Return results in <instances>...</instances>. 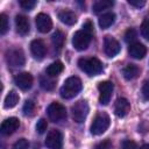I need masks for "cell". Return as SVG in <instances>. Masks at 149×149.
<instances>
[{
  "label": "cell",
  "mask_w": 149,
  "mask_h": 149,
  "mask_svg": "<svg viewBox=\"0 0 149 149\" xmlns=\"http://www.w3.org/2000/svg\"><path fill=\"white\" fill-rule=\"evenodd\" d=\"M81 80L78 78V77H69L64 84L62 85L61 90H59V93L62 95V98L64 99H71L73 98L74 95H77L80 90H81Z\"/></svg>",
  "instance_id": "cell-1"
},
{
  "label": "cell",
  "mask_w": 149,
  "mask_h": 149,
  "mask_svg": "<svg viewBox=\"0 0 149 149\" xmlns=\"http://www.w3.org/2000/svg\"><path fill=\"white\" fill-rule=\"evenodd\" d=\"M78 66L81 71L87 73L88 76H95L101 72L102 64L95 57H81L78 61Z\"/></svg>",
  "instance_id": "cell-2"
},
{
  "label": "cell",
  "mask_w": 149,
  "mask_h": 149,
  "mask_svg": "<svg viewBox=\"0 0 149 149\" xmlns=\"http://www.w3.org/2000/svg\"><path fill=\"white\" fill-rule=\"evenodd\" d=\"M109 116L106 113H99L94 118L92 125H91V133L93 135H100L107 130L109 127Z\"/></svg>",
  "instance_id": "cell-3"
},
{
  "label": "cell",
  "mask_w": 149,
  "mask_h": 149,
  "mask_svg": "<svg viewBox=\"0 0 149 149\" xmlns=\"http://www.w3.org/2000/svg\"><path fill=\"white\" fill-rule=\"evenodd\" d=\"M91 38H92V34L86 31V30H78L74 33L73 37H72V44L74 47V49L81 51L87 49V47L91 43Z\"/></svg>",
  "instance_id": "cell-4"
},
{
  "label": "cell",
  "mask_w": 149,
  "mask_h": 149,
  "mask_svg": "<svg viewBox=\"0 0 149 149\" xmlns=\"http://www.w3.org/2000/svg\"><path fill=\"white\" fill-rule=\"evenodd\" d=\"M71 113H72V119L77 123H81L87 114H88V104L85 100H79L77 101L72 107H71Z\"/></svg>",
  "instance_id": "cell-5"
},
{
  "label": "cell",
  "mask_w": 149,
  "mask_h": 149,
  "mask_svg": "<svg viewBox=\"0 0 149 149\" xmlns=\"http://www.w3.org/2000/svg\"><path fill=\"white\" fill-rule=\"evenodd\" d=\"M48 116L52 122H59L66 118V109L59 102H51L48 106Z\"/></svg>",
  "instance_id": "cell-6"
},
{
  "label": "cell",
  "mask_w": 149,
  "mask_h": 149,
  "mask_svg": "<svg viewBox=\"0 0 149 149\" xmlns=\"http://www.w3.org/2000/svg\"><path fill=\"white\" fill-rule=\"evenodd\" d=\"M6 61L10 66H22L26 62V58L21 49H10L6 52Z\"/></svg>",
  "instance_id": "cell-7"
},
{
  "label": "cell",
  "mask_w": 149,
  "mask_h": 149,
  "mask_svg": "<svg viewBox=\"0 0 149 149\" xmlns=\"http://www.w3.org/2000/svg\"><path fill=\"white\" fill-rule=\"evenodd\" d=\"M98 90H99V102L101 105H107L111 100V97H112L113 83L108 81V80L101 81L98 85Z\"/></svg>",
  "instance_id": "cell-8"
},
{
  "label": "cell",
  "mask_w": 149,
  "mask_h": 149,
  "mask_svg": "<svg viewBox=\"0 0 149 149\" xmlns=\"http://www.w3.org/2000/svg\"><path fill=\"white\" fill-rule=\"evenodd\" d=\"M45 146L49 149H62L63 147V135L59 130L52 129L48 133L45 139Z\"/></svg>",
  "instance_id": "cell-9"
},
{
  "label": "cell",
  "mask_w": 149,
  "mask_h": 149,
  "mask_svg": "<svg viewBox=\"0 0 149 149\" xmlns=\"http://www.w3.org/2000/svg\"><path fill=\"white\" fill-rule=\"evenodd\" d=\"M104 51L108 57H114L120 51V43L114 37L107 35L104 40Z\"/></svg>",
  "instance_id": "cell-10"
},
{
  "label": "cell",
  "mask_w": 149,
  "mask_h": 149,
  "mask_svg": "<svg viewBox=\"0 0 149 149\" xmlns=\"http://www.w3.org/2000/svg\"><path fill=\"white\" fill-rule=\"evenodd\" d=\"M35 23H36V28L40 33H48L52 27V21L50 19V16L45 13L37 14L35 17Z\"/></svg>",
  "instance_id": "cell-11"
},
{
  "label": "cell",
  "mask_w": 149,
  "mask_h": 149,
  "mask_svg": "<svg viewBox=\"0 0 149 149\" xmlns=\"http://www.w3.org/2000/svg\"><path fill=\"white\" fill-rule=\"evenodd\" d=\"M33 80H34V79H33V76H31L29 72H21V73H19V74H16L15 78H14L15 85H16L19 88L23 90V91L29 90V88L33 86Z\"/></svg>",
  "instance_id": "cell-12"
},
{
  "label": "cell",
  "mask_w": 149,
  "mask_h": 149,
  "mask_svg": "<svg viewBox=\"0 0 149 149\" xmlns=\"http://www.w3.org/2000/svg\"><path fill=\"white\" fill-rule=\"evenodd\" d=\"M30 51L33 54V56L36 58V59H43L45 54H47V47H45V43L37 38V40H34L31 41L30 43Z\"/></svg>",
  "instance_id": "cell-13"
},
{
  "label": "cell",
  "mask_w": 149,
  "mask_h": 149,
  "mask_svg": "<svg viewBox=\"0 0 149 149\" xmlns=\"http://www.w3.org/2000/svg\"><path fill=\"white\" fill-rule=\"evenodd\" d=\"M19 126H20L19 119L13 116V118L6 119V120L1 123L0 130H1V133H2L3 135H10V134H13V133L19 128Z\"/></svg>",
  "instance_id": "cell-14"
},
{
  "label": "cell",
  "mask_w": 149,
  "mask_h": 149,
  "mask_svg": "<svg viewBox=\"0 0 149 149\" xmlns=\"http://www.w3.org/2000/svg\"><path fill=\"white\" fill-rule=\"evenodd\" d=\"M128 52H129V55L133 58L142 59L146 56V54H147V48L142 43H140V42H134V43L129 44Z\"/></svg>",
  "instance_id": "cell-15"
},
{
  "label": "cell",
  "mask_w": 149,
  "mask_h": 149,
  "mask_svg": "<svg viewBox=\"0 0 149 149\" xmlns=\"http://www.w3.org/2000/svg\"><path fill=\"white\" fill-rule=\"evenodd\" d=\"M130 111V104L126 98H119L115 101V106H114V112L119 118H123L128 114V112Z\"/></svg>",
  "instance_id": "cell-16"
},
{
  "label": "cell",
  "mask_w": 149,
  "mask_h": 149,
  "mask_svg": "<svg viewBox=\"0 0 149 149\" xmlns=\"http://www.w3.org/2000/svg\"><path fill=\"white\" fill-rule=\"evenodd\" d=\"M15 27H16V31L24 36L29 33L30 30V23H29V20L24 16V15H16L15 17Z\"/></svg>",
  "instance_id": "cell-17"
},
{
  "label": "cell",
  "mask_w": 149,
  "mask_h": 149,
  "mask_svg": "<svg viewBox=\"0 0 149 149\" xmlns=\"http://www.w3.org/2000/svg\"><path fill=\"white\" fill-rule=\"evenodd\" d=\"M58 19L68 26H72L77 22V15L72 10H68V9H64V10L59 12L58 13Z\"/></svg>",
  "instance_id": "cell-18"
},
{
  "label": "cell",
  "mask_w": 149,
  "mask_h": 149,
  "mask_svg": "<svg viewBox=\"0 0 149 149\" xmlns=\"http://www.w3.org/2000/svg\"><path fill=\"white\" fill-rule=\"evenodd\" d=\"M114 21H115V14L112 12H107L99 17V26L101 29H106L111 27L114 23Z\"/></svg>",
  "instance_id": "cell-19"
},
{
  "label": "cell",
  "mask_w": 149,
  "mask_h": 149,
  "mask_svg": "<svg viewBox=\"0 0 149 149\" xmlns=\"http://www.w3.org/2000/svg\"><path fill=\"white\" fill-rule=\"evenodd\" d=\"M139 74H140V68L137 65H135V64H128L123 69V77L127 80L135 79Z\"/></svg>",
  "instance_id": "cell-20"
},
{
  "label": "cell",
  "mask_w": 149,
  "mask_h": 149,
  "mask_svg": "<svg viewBox=\"0 0 149 149\" xmlns=\"http://www.w3.org/2000/svg\"><path fill=\"white\" fill-rule=\"evenodd\" d=\"M63 69H64L63 63H62L61 61H56V62L51 63V64L47 68L45 72H47V76H49V77H51V78H52V77L58 76V74L63 71Z\"/></svg>",
  "instance_id": "cell-21"
},
{
  "label": "cell",
  "mask_w": 149,
  "mask_h": 149,
  "mask_svg": "<svg viewBox=\"0 0 149 149\" xmlns=\"http://www.w3.org/2000/svg\"><path fill=\"white\" fill-rule=\"evenodd\" d=\"M64 41H65V36L61 30H56L51 36V42L56 50H61L63 48Z\"/></svg>",
  "instance_id": "cell-22"
},
{
  "label": "cell",
  "mask_w": 149,
  "mask_h": 149,
  "mask_svg": "<svg viewBox=\"0 0 149 149\" xmlns=\"http://www.w3.org/2000/svg\"><path fill=\"white\" fill-rule=\"evenodd\" d=\"M19 99H20V97L15 91H9L5 98V102H3L5 108H13L14 106L17 105Z\"/></svg>",
  "instance_id": "cell-23"
},
{
  "label": "cell",
  "mask_w": 149,
  "mask_h": 149,
  "mask_svg": "<svg viewBox=\"0 0 149 149\" xmlns=\"http://www.w3.org/2000/svg\"><path fill=\"white\" fill-rule=\"evenodd\" d=\"M114 5V2L112 0H98L93 3L92 6V10L94 13H100L102 10H106L108 8H111Z\"/></svg>",
  "instance_id": "cell-24"
},
{
  "label": "cell",
  "mask_w": 149,
  "mask_h": 149,
  "mask_svg": "<svg viewBox=\"0 0 149 149\" xmlns=\"http://www.w3.org/2000/svg\"><path fill=\"white\" fill-rule=\"evenodd\" d=\"M51 77H44V76H42L41 78H40V85H41V87L43 88V90H45V91H51L54 87H55V81L52 80V79H50Z\"/></svg>",
  "instance_id": "cell-25"
},
{
  "label": "cell",
  "mask_w": 149,
  "mask_h": 149,
  "mask_svg": "<svg viewBox=\"0 0 149 149\" xmlns=\"http://www.w3.org/2000/svg\"><path fill=\"white\" fill-rule=\"evenodd\" d=\"M8 28H9V24H8L7 15L2 13V14H0V34L5 35L6 31L8 30Z\"/></svg>",
  "instance_id": "cell-26"
},
{
  "label": "cell",
  "mask_w": 149,
  "mask_h": 149,
  "mask_svg": "<svg viewBox=\"0 0 149 149\" xmlns=\"http://www.w3.org/2000/svg\"><path fill=\"white\" fill-rule=\"evenodd\" d=\"M22 109H23L24 115H29V116H31V115L34 114V111H35V104H34L31 100H27V101L24 102Z\"/></svg>",
  "instance_id": "cell-27"
},
{
  "label": "cell",
  "mask_w": 149,
  "mask_h": 149,
  "mask_svg": "<svg viewBox=\"0 0 149 149\" xmlns=\"http://www.w3.org/2000/svg\"><path fill=\"white\" fill-rule=\"evenodd\" d=\"M136 37H137V34H136L135 29H133V28H129V29L126 31V34H125V40H126V42L129 43V44L134 43L135 40H136Z\"/></svg>",
  "instance_id": "cell-28"
},
{
  "label": "cell",
  "mask_w": 149,
  "mask_h": 149,
  "mask_svg": "<svg viewBox=\"0 0 149 149\" xmlns=\"http://www.w3.org/2000/svg\"><path fill=\"white\" fill-rule=\"evenodd\" d=\"M48 128V122L45 119H40L36 123V132L38 134H43Z\"/></svg>",
  "instance_id": "cell-29"
},
{
  "label": "cell",
  "mask_w": 149,
  "mask_h": 149,
  "mask_svg": "<svg viewBox=\"0 0 149 149\" xmlns=\"http://www.w3.org/2000/svg\"><path fill=\"white\" fill-rule=\"evenodd\" d=\"M28 147H29L28 141H27L26 139H20V140H17V141L12 146L10 149H28Z\"/></svg>",
  "instance_id": "cell-30"
},
{
  "label": "cell",
  "mask_w": 149,
  "mask_h": 149,
  "mask_svg": "<svg viewBox=\"0 0 149 149\" xmlns=\"http://www.w3.org/2000/svg\"><path fill=\"white\" fill-rule=\"evenodd\" d=\"M141 34L147 41H149V20L148 19L144 20L141 24Z\"/></svg>",
  "instance_id": "cell-31"
},
{
  "label": "cell",
  "mask_w": 149,
  "mask_h": 149,
  "mask_svg": "<svg viewBox=\"0 0 149 149\" xmlns=\"http://www.w3.org/2000/svg\"><path fill=\"white\" fill-rule=\"evenodd\" d=\"M20 6L26 10H31L36 6V1L35 0H21Z\"/></svg>",
  "instance_id": "cell-32"
},
{
  "label": "cell",
  "mask_w": 149,
  "mask_h": 149,
  "mask_svg": "<svg viewBox=\"0 0 149 149\" xmlns=\"http://www.w3.org/2000/svg\"><path fill=\"white\" fill-rule=\"evenodd\" d=\"M94 149H112V143H111L109 140H105V141L99 142L94 147Z\"/></svg>",
  "instance_id": "cell-33"
},
{
  "label": "cell",
  "mask_w": 149,
  "mask_h": 149,
  "mask_svg": "<svg viewBox=\"0 0 149 149\" xmlns=\"http://www.w3.org/2000/svg\"><path fill=\"white\" fill-rule=\"evenodd\" d=\"M122 148H123V149H136L137 146H136V143H135L134 141H132V140H125V141L122 142Z\"/></svg>",
  "instance_id": "cell-34"
},
{
  "label": "cell",
  "mask_w": 149,
  "mask_h": 149,
  "mask_svg": "<svg viewBox=\"0 0 149 149\" xmlns=\"http://www.w3.org/2000/svg\"><path fill=\"white\" fill-rule=\"evenodd\" d=\"M142 95L144 100H149V79L144 81L143 87H142Z\"/></svg>",
  "instance_id": "cell-35"
},
{
  "label": "cell",
  "mask_w": 149,
  "mask_h": 149,
  "mask_svg": "<svg viewBox=\"0 0 149 149\" xmlns=\"http://www.w3.org/2000/svg\"><path fill=\"white\" fill-rule=\"evenodd\" d=\"M128 3L132 5V6H134V7L140 8V7H142V6L146 5V1L144 0H128Z\"/></svg>",
  "instance_id": "cell-36"
},
{
  "label": "cell",
  "mask_w": 149,
  "mask_h": 149,
  "mask_svg": "<svg viewBox=\"0 0 149 149\" xmlns=\"http://www.w3.org/2000/svg\"><path fill=\"white\" fill-rule=\"evenodd\" d=\"M83 28H84V30H86V31H88V33H91V34H92L93 24H92V22H91V21H87V22L83 26Z\"/></svg>",
  "instance_id": "cell-37"
},
{
  "label": "cell",
  "mask_w": 149,
  "mask_h": 149,
  "mask_svg": "<svg viewBox=\"0 0 149 149\" xmlns=\"http://www.w3.org/2000/svg\"><path fill=\"white\" fill-rule=\"evenodd\" d=\"M140 149H149V144H144V146H142Z\"/></svg>",
  "instance_id": "cell-38"
}]
</instances>
